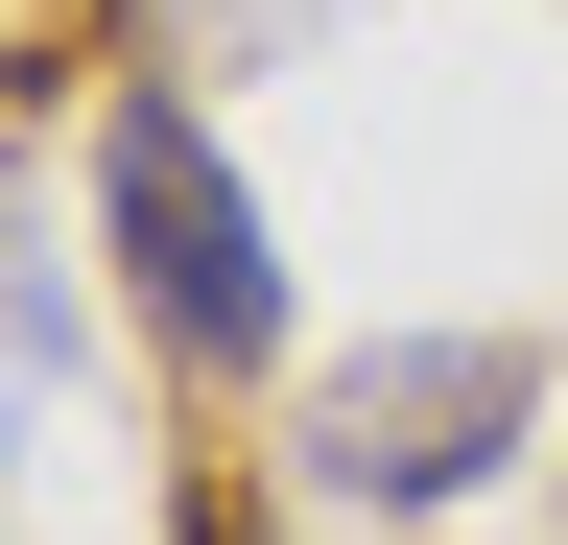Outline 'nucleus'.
Here are the masks:
<instances>
[{
	"instance_id": "2",
	"label": "nucleus",
	"mask_w": 568,
	"mask_h": 545,
	"mask_svg": "<svg viewBox=\"0 0 568 545\" xmlns=\"http://www.w3.org/2000/svg\"><path fill=\"white\" fill-rule=\"evenodd\" d=\"M521 427H545V356H521V332H379V356L308 403V474L379 498V522H426V498H474Z\"/></svg>"
},
{
	"instance_id": "1",
	"label": "nucleus",
	"mask_w": 568,
	"mask_h": 545,
	"mask_svg": "<svg viewBox=\"0 0 568 545\" xmlns=\"http://www.w3.org/2000/svg\"><path fill=\"white\" fill-rule=\"evenodd\" d=\"M95 238H119V309L166 332L190 380H261L284 356V261H261V190L190 95H119L95 119Z\"/></svg>"
},
{
	"instance_id": "3",
	"label": "nucleus",
	"mask_w": 568,
	"mask_h": 545,
	"mask_svg": "<svg viewBox=\"0 0 568 545\" xmlns=\"http://www.w3.org/2000/svg\"><path fill=\"white\" fill-rule=\"evenodd\" d=\"M48 380H71V332H48V261H24V214H0V427H48Z\"/></svg>"
}]
</instances>
